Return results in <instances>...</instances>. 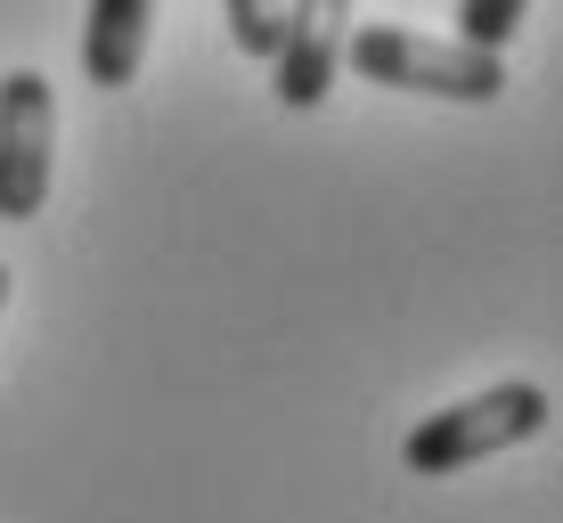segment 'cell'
<instances>
[{
    "instance_id": "obj_6",
    "label": "cell",
    "mask_w": 563,
    "mask_h": 523,
    "mask_svg": "<svg viewBox=\"0 0 563 523\" xmlns=\"http://www.w3.org/2000/svg\"><path fill=\"white\" fill-rule=\"evenodd\" d=\"M522 9H531V0H457V33H450V42L507 57V42L522 33Z\"/></svg>"
},
{
    "instance_id": "obj_4",
    "label": "cell",
    "mask_w": 563,
    "mask_h": 523,
    "mask_svg": "<svg viewBox=\"0 0 563 523\" xmlns=\"http://www.w3.org/2000/svg\"><path fill=\"white\" fill-rule=\"evenodd\" d=\"M343 42H352V0H286V25H278V107H295L310 115L335 90V74H343Z\"/></svg>"
},
{
    "instance_id": "obj_3",
    "label": "cell",
    "mask_w": 563,
    "mask_h": 523,
    "mask_svg": "<svg viewBox=\"0 0 563 523\" xmlns=\"http://www.w3.org/2000/svg\"><path fill=\"white\" fill-rule=\"evenodd\" d=\"M57 172V99L42 66L0 74V221H33Z\"/></svg>"
},
{
    "instance_id": "obj_8",
    "label": "cell",
    "mask_w": 563,
    "mask_h": 523,
    "mask_svg": "<svg viewBox=\"0 0 563 523\" xmlns=\"http://www.w3.org/2000/svg\"><path fill=\"white\" fill-rule=\"evenodd\" d=\"M0 303H9V270H0Z\"/></svg>"
},
{
    "instance_id": "obj_5",
    "label": "cell",
    "mask_w": 563,
    "mask_h": 523,
    "mask_svg": "<svg viewBox=\"0 0 563 523\" xmlns=\"http://www.w3.org/2000/svg\"><path fill=\"white\" fill-rule=\"evenodd\" d=\"M147 25H155V0H90V17H82V83L90 90H131L140 83Z\"/></svg>"
},
{
    "instance_id": "obj_2",
    "label": "cell",
    "mask_w": 563,
    "mask_h": 523,
    "mask_svg": "<svg viewBox=\"0 0 563 523\" xmlns=\"http://www.w3.org/2000/svg\"><path fill=\"white\" fill-rule=\"evenodd\" d=\"M343 66H360V83L376 90H424V99H465V107H490L507 90V57L441 42V33H409V25H352Z\"/></svg>"
},
{
    "instance_id": "obj_7",
    "label": "cell",
    "mask_w": 563,
    "mask_h": 523,
    "mask_svg": "<svg viewBox=\"0 0 563 523\" xmlns=\"http://www.w3.org/2000/svg\"><path fill=\"white\" fill-rule=\"evenodd\" d=\"M229 9V42L245 57H278V25H286V0H221Z\"/></svg>"
},
{
    "instance_id": "obj_1",
    "label": "cell",
    "mask_w": 563,
    "mask_h": 523,
    "mask_svg": "<svg viewBox=\"0 0 563 523\" xmlns=\"http://www.w3.org/2000/svg\"><path fill=\"white\" fill-rule=\"evenodd\" d=\"M548 425H555L548 384L507 377V384H490V393H465V401H450V410H433L424 425H409L400 467L409 475H465V467H482V458H498V450L539 442Z\"/></svg>"
}]
</instances>
